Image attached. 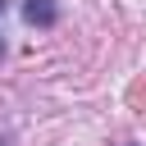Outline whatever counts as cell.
Segmentation results:
<instances>
[{"label":"cell","mask_w":146,"mask_h":146,"mask_svg":"<svg viewBox=\"0 0 146 146\" xmlns=\"http://www.w3.org/2000/svg\"><path fill=\"white\" fill-rule=\"evenodd\" d=\"M23 18L50 27V23H55V5H50V0H27V5H23Z\"/></svg>","instance_id":"6da1fadb"},{"label":"cell","mask_w":146,"mask_h":146,"mask_svg":"<svg viewBox=\"0 0 146 146\" xmlns=\"http://www.w3.org/2000/svg\"><path fill=\"white\" fill-rule=\"evenodd\" d=\"M0 18H5V0H0Z\"/></svg>","instance_id":"7a4b0ae2"},{"label":"cell","mask_w":146,"mask_h":146,"mask_svg":"<svg viewBox=\"0 0 146 146\" xmlns=\"http://www.w3.org/2000/svg\"><path fill=\"white\" fill-rule=\"evenodd\" d=\"M0 55H5V41H0Z\"/></svg>","instance_id":"3957f363"}]
</instances>
